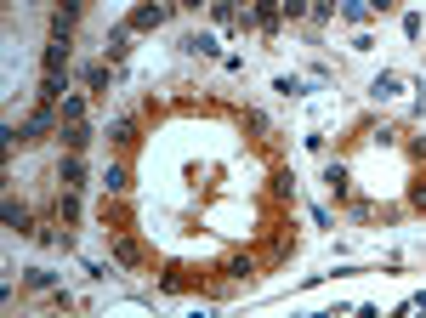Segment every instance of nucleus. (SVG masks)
Here are the masks:
<instances>
[{"instance_id": "7ed1b4c3", "label": "nucleus", "mask_w": 426, "mask_h": 318, "mask_svg": "<svg viewBox=\"0 0 426 318\" xmlns=\"http://www.w3.org/2000/svg\"><path fill=\"white\" fill-rule=\"evenodd\" d=\"M188 52H199V57H216V34H188Z\"/></svg>"}, {"instance_id": "f257e3e1", "label": "nucleus", "mask_w": 426, "mask_h": 318, "mask_svg": "<svg viewBox=\"0 0 426 318\" xmlns=\"http://www.w3.org/2000/svg\"><path fill=\"white\" fill-rule=\"evenodd\" d=\"M154 23H165V6H137L131 12V29H154Z\"/></svg>"}, {"instance_id": "f03ea898", "label": "nucleus", "mask_w": 426, "mask_h": 318, "mask_svg": "<svg viewBox=\"0 0 426 318\" xmlns=\"http://www.w3.org/2000/svg\"><path fill=\"white\" fill-rule=\"evenodd\" d=\"M398 85H404L398 74H375V85H369V91H375V97H381V103H387V97H398Z\"/></svg>"}]
</instances>
